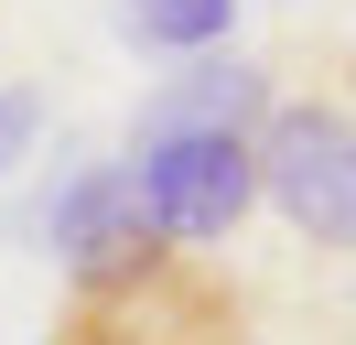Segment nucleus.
<instances>
[{
	"instance_id": "2",
	"label": "nucleus",
	"mask_w": 356,
	"mask_h": 345,
	"mask_svg": "<svg viewBox=\"0 0 356 345\" xmlns=\"http://www.w3.org/2000/svg\"><path fill=\"white\" fill-rule=\"evenodd\" d=\"M259 205L302 248L356 259V108L346 97H324V86L270 97V119H259Z\"/></svg>"
},
{
	"instance_id": "5",
	"label": "nucleus",
	"mask_w": 356,
	"mask_h": 345,
	"mask_svg": "<svg viewBox=\"0 0 356 345\" xmlns=\"http://www.w3.org/2000/svg\"><path fill=\"white\" fill-rule=\"evenodd\" d=\"M270 65H248V54H173V76L152 86V97L130 108V141H162V129H259L270 119Z\"/></svg>"
},
{
	"instance_id": "4",
	"label": "nucleus",
	"mask_w": 356,
	"mask_h": 345,
	"mask_svg": "<svg viewBox=\"0 0 356 345\" xmlns=\"http://www.w3.org/2000/svg\"><path fill=\"white\" fill-rule=\"evenodd\" d=\"M54 345H248V323H238V291L184 248L140 291H65Z\"/></svg>"
},
{
	"instance_id": "6",
	"label": "nucleus",
	"mask_w": 356,
	"mask_h": 345,
	"mask_svg": "<svg viewBox=\"0 0 356 345\" xmlns=\"http://www.w3.org/2000/svg\"><path fill=\"white\" fill-rule=\"evenodd\" d=\"M119 33L140 54H216L238 33V0H119Z\"/></svg>"
},
{
	"instance_id": "7",
	"label": "nucleus",
	"mask_w": 356,
	"mask_h": 345,
	"mask_svg": "<svg viewBox=\"0 0 356 345\" xmlns=\"http://www.w3.org/2000/svg\"><path fill=\"white\" fill-rule=\"evenodd\" d=\"M44 119H54V97L33 76H0V184L33 162V141H44Z\"/></svg>"
},
{
	"instance_id": "3",
	"label": "nucleus",
	"mask_w": 356,
	"mask_h": 345,
	"mask_svg": "<svg viewBox=\"0 0 356 345\" xmlns=\"http://www.w3.org/2000/svg\"><path fill=\"white\" fill-rule=\"evenodd\" d=\"M130 162H140L152 227L195 259L259 216V129H162V141H130Z\"/></svg>"
},
{
	"instance_id": "1",
	"label": "nucleus",
	"mask_w": 356,
	"mask_h": 345,
	"mask_svg": "<svg viewBox=\"0 0 356 345\" xmlns=\"http://www.w3.org/2000/svg\"><path fill=\"white\" fill-rule=\"evenodd\" d=\"M22 227L44 237V259L65 270V291H140L152 270L184 259L152 227V205H140V162H65Z\"/></svg>"
}]
</instances>
